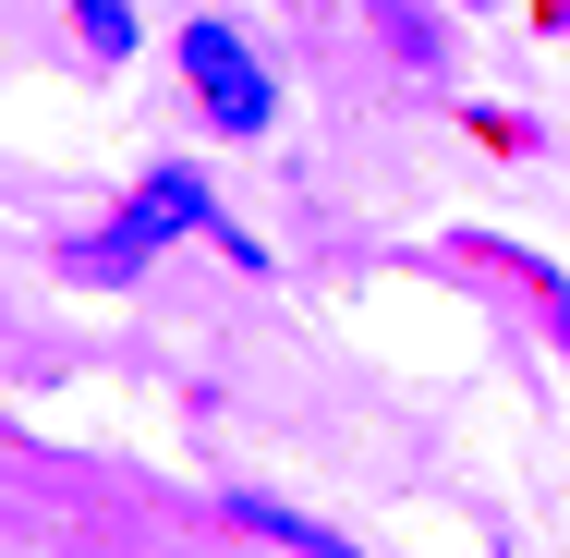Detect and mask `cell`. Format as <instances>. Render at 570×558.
<instances>
[{
    "label": "cell",
    "instance_id": "cell-1",
    "mask_svg": "<svg viewBox=\"0 0 570 558\" xmlns=\"http://www.w3.org/2000/svg\"><path fill=\"white\" fill-rule=\"evenodd\" d=\"M195 219H207V183H195V170H158V183H146V195L121 207V231H98V243H86L73 267H86V280H121V267H146V255H158L170 231H195Z\"/></svg>",
    "mask_w": 570,
    "mask_h": 558
},
{
    "label": "cell",
    "instance_id": "cell-2",
    "mask_svg": "<svg viewBox=\"0 0 570 558\" xmlns=\"http://www.w3.org/2000/svg\"><path fill=\"white\" fill-rule=\"evenodd\" d=\"M183 86L207 98L219 134H255V121L279 110V98H267V74H255V49H243L230 25H183Z\"/></svg>",
    "mask_w": 570,
    "mask_h": 558
},
{
    "label": "cell",
    "instance_id": "cell-3",
    "mask_svg": "<svg viewBox=\"0 0 570 558\" xmlns=\"http://www.w3.org/2000/svg\"><path fill=\"white\" fill-rule=\"evenodd\" d=\"M73 25H86V49H98V61L134 49V12H121V0H73Z\"/></svg>",
    "mask_w": 570,
    "mask_h": 558
},
{
    "label": "cell",
    "instance_id": "cell-4",
    "mask_svg": "<svg viewBox=\"0 0 570 558\" xmlns=\"http://www.w3.org/2000/svg\"><path fill=\"white\" fill-rule=\"evenodd\" d=\"M547 329H559V340H570V304H559V292H547Z\"/></svg>",
    "mask_w": 570,
    "mask_h": 558
}]
</instances>
